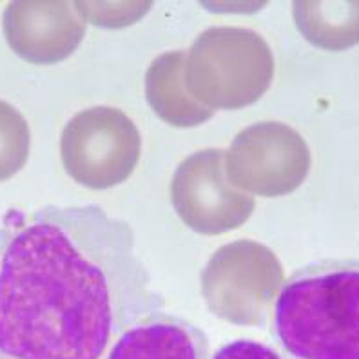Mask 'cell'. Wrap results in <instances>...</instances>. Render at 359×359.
Wrapping results in <instances>:
<instances>
[{
  "label": "cell",
  "mask_w": 359,
  "mask_h": 359,
  "mask_svg": "<svg viewBox=\"0 0 359 359\" xmlns=\"http://www.w3.org/2000/svg\"><path fill=\"white\" fill-rule=\"evenodd\" d=\"M162 307L133 227L100 205L9 212L0 225V359H102Z\"/></svg>",
  "instance_id": "1"
},
{
  "label": "cell",
  "mask_w": 359,
  "mask_h": 359,
  "mask_svg": "<svg viewBox=\"0 0 359 359\" xmlns=\"http://www.w3.org/2000/svg\"><path fill=\"white\" fill-rule=\"evenodd\" d=\"M272 336L287 359H359V259L294 271L272 303Z\"/></svg>",
  "instance_id": "2"
},
{
  "label": "cell",
  "mask_w": 359,
  "mask_h": 359,
  "mask_svg": "<svg viewBox=\"0 0 359 359\" xmlns=\"http://www.w3.org/2000/svg\"><path fill=\"white\" fill-rule=\"evenodd\" d=\"M102 359H209V339L184 316L156 311L123 330Z\"/></svg>",
  "instance_id": "3"
},
{
  "label": "cell",
  "mask_w": 359,
  "mask_h": 359,
  "mask_svg": "<svg viewBox=\"0 0 359 359\" xmlns=\"http://www.w3.org/2000/svg\"><path fill=\"white\" fill-rule=\"evenodd\" d=\"M29 131L11 105L0 102V182L13 176L26 163Z\"/></svg>",
  "instance_id": "4"
},
{
  "label": "cell",
  "mask_w": 359,
  "mask_h": 359,
  "mask_svg": "<svg viewBox=\"0 0 359 359\" xmlns=\"http://www.w3.org/2000/svg\"><path fill=\"white\" fill-rule=\"evenodd\" d=\"M210 359H287L278 348L255 339H236L219 346Z\"/></svg>",
  "instance_id": "5"
}]
</instances>
